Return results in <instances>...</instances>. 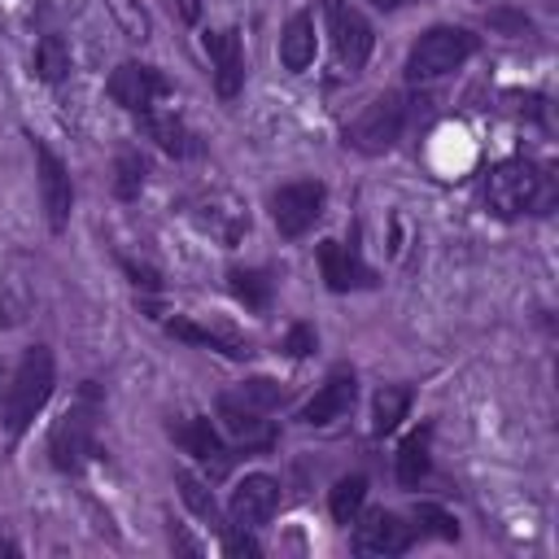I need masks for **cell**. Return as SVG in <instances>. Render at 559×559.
<instances>
[{
    "label": "cell",
    "mask_w": 559,
    "mask_h": 559,
    "mask_svg": "<svg viewBox=\"0 0 559 559\" xmlns=\"http://www.w3.org/2000/svg\"><path fill=\"white\" fill-rule=\"evenodd\" d=\"M52 384H57L52 349H48V345H31V349H22L17 371H13L9 389H4V428H9L13 441H17V437L35 424V415L48 406Z\"/></svg>",
    "instance_id": "cell-1"
},
{
    "label": "cell",
    "mask_w": 559,
    "mask_h": 559,
    "mask_svg": "<svg viewBox=\"0 0 559 559\" xmlns=\"http://www.w3.org/2000/svg\"><path fill=\"white\" fill-rule=\"evenodd\" d=\"M96 415H100V389L87 380L48 432V459H52L57 472L74 476V472L87 467V459L96 454Z\"/></svg>",
    "instance_id": "cell-2"
},
{
    "label": "cell",
    "mask_w": 559,
    "mask_h": 559,
    "mask_svg": "<svg viewBox=\"0 0 559 559\" xmlns=\"http://www.w3.org/2000/svg\"><path fill=\"white\" fill-rule=\"evenodd\" d=\"M485 205L498 218H515L524 210H542V205H550L546 175L533 162H524V157H507L485 179Z\"/></svg>",
    "instance_id": "cell-3"
},
{
    "label": "cell",
    "mask_w": 559,
    "mask_h": 559,
    "mask_svg": "<svg viewBox=\"0 0 559 559\" xmlns=\"http://www.w3.org/2000/svg\"><path fill=\"white\" fill-rule=\"evenodd\" d=\"M480 48V39L467 31V26H428L411 57H406V79L411 83H428V79H441L450 70H459L472 52Z\"/></svg>",
    "instance_id": "cell-4"
},
{
    "label": "cell",
    "mask_w": 559,
    "mask_h": 559,
    "mask_svg": "<svg viewBox=\"0 0 559 559\" xmlns=\"http://www.w3.org/2000/svg\"><path fill=\"white\" fill-rule=\"evenodd\" d=\"M402 127H406V96L384 92L345 127V144H354L358 153H389L402 140Z\"/></svg>",
    "instance_id": "cell-5"
},
{
    "label": "cell",
    "mask_w": 559,
    "mask_h": 559,
    "mask_svg": "<svg viewBox=\"0 0 559 559\" xmlns=\"http://www.w3.org/2000/svg\"><path fill=\"white\" fill-rule=\"evenodd\" d=\"M323 201H328V188L319 179H297V183H284L280 192H271V218H275L280 236H288V240L306 236L323 218Z\"/></svg>",
    "instance_id": "cell-6"
},
{
    "label": "cell",
    "mask_w": 559,
    "mask_h": 559,
    "mask_svg": "<svg viewBox=\"0 0 559 559\" xmlns=\"http://www.w3.org/2000/svg\"><path fill=\"white\" fill-rule=\"evenodd\" d=\"M323 13H328V31H332V48H336V61L341 70H362L367 57H371V22L349 4V0H323Z\"/></svg>",
    "instance_id": "cell-7"
},
{
    "label": "cell",
    "mask_w": 559,
    "mask_h": 559,
    "mask_svg": "<svg viewBox=\"0 0 559 559\" xmlns=\"http://www.w3.org/2000/svg\"><path fill=\"white\" fill-rule=\"evenodd\" d=\"M109 96L131 109V114H148L157 109L162 96H170V79L157 70V66H144V61H122L114 74H109Z\"/></svg>",
    "instance_id": "cell-8"
},
{
    "label": "cell",
    "mask_w": 559,
    "mask_h": 559,
    "mask_svg": "<svg viewBox=\"0 0 559 559\" xmlns=\"http://www.w3.org/2000/svg\"><path fill=\"white\" fill-rule=\"evenodd\" d=\"M35 166H39V201H44L48 227H52V231H66V223H70V205H74L70 170L61 166V157H57L44 140H35Z\"/></svg>",
    "instance_id": "cell-9"
},
{
    "label": "cell",
    "mask_w": 559,
    "mask_h": 559,
    "mask_svg": "<svg viewBox=\"0 0 559 559\" xmlns=\"http://www.w3.org/2000/svg\"><path fill=\"white\" fill-rule=\"evenodd\" d=\"M218 424H223V432H227L236 445H245V450H271V445H275V424L262 419V411L249 406L240 393H223V397H218Z\"/></svg>",
    "instance_id": "cell-10"
},
{
    "label": "cell",
    "mask_w": 559,
    "mask_h": 559,
    "mask_svg": "<svg viewBox=\"0 0 559 559\" xmlns=\"http://www.w3.org/2000/svg\"><path fill=\"white\" fill-rule=\"evenodd\" d=\"M170 437H175L197 463H205L210 476H227L231 463H236V454L227 450V441L218 437V428L210 424V415H192V419H183V424H170Z\"/></svg>",
    "instance_id": "cell-11"
},
{
    "label": "cell",
    "mask_w": 559,
    "mask_h": 559,
    "mask_svg": "<svg viewBox=\"0 0 559 559\" xmlns=\"http://www.w3.org/2000/svg\"><path fill=\"white\" fill-rule=\"evenodd\" d=\"M192 218L201 231H210L223 245H240V236L249 231V210L231 197V192H205L192 201Z\"/></svg>",
    "instance_id": "cell-12"
},
{
    "label": "cell",
    "mask_w": 559,
    "mask_h": 559,
    "mask_svg": "<svg viewBox=\"0 0 559 559\" xmlns=\"http://www.w3.org/2000/svg\"><path fill=\"white\" fill-rule=\"evenodd\" d=\"M354 397H358V376H354L349 367H332L328 380L314 389V397L297 411V419L310 424V428H323V424L341 419V415L354 406Z\"/></svg>",
    "instance_id": "cell-13"
},
{
    "label": "cell",
    "mask_w": 559,
    "mask_h": 559,
    "mask_svg": "<svg viewBox=\"0 0 559 559\" xmlns=\"http://www.w3.org/2000/svg\"><path fill=\"white\" fill-rule=\"evenodd\" d=\"M201 44H205V57H210V66H214V87H218V96H223V100H236V92H240V83H245V44H240V31H236V26L210 31V35H201Z\"/></svg>",
    "instance_id": "cell-14"
},
{
    "label": "cell",
    "mask_w": 559,
    "mask_h": 559,
    "mask_svg": "<svg viewBox=\"0 0 559 559\" xmlns=\"http://www.w3.org/2000/svg\"><path fill=\"white\" fill-rule=\"evenodd\" d=\"M319 271L323 284L332 293H349V288H376L380 275L358 258V249L341 245V240H319Z\"/></svg>",
    "instance_id": "cell-15"
},
{
    "label": "cell",
    "mask_w": 559,
    "mask_h": 559,
    "mask_svg": "<svg viewBox=\"0 0 559 559\" xmlns=\"http://www.w3.org/2000/svg\"><path fill=\"white\" fill-rule=\"evenodd\" d=\"M415 542V528L402 524L393 511H371L354 524V550L358 555H406Z\"/></svg>",
    "instance_id": "cell-16"
},
{
    "label": "cell",
    "mask_w": 559,
    "mask_h": 559,
    "mask_svg": "<svg viewBox=\"0 0 559 559\" xmlns=\"http://www.w3.org/2000/svg\"><path fill=\"white\" fill-rule=\"evenodd\" d=\"M275 507H280V485H275L266 472H253V476H245V480L231 489L227 515H231V524H240V528H258V524H266V520L275 515Z\"/></svg>",
    "instance_id": "cell-17"
},
{
    "label": "cell",
    "mask_w": 559,
    "mask_h": 559,
    "mask_svg": "<svg viewBox=\"0 0 559 559\" xmlns=\"http://www.w3.org/2000/svg\"><path fill=\"white\" fill-rule=\"evenodd\" d=\"M140 127H144L148 140H157V148L170 153V157H192V153H201L197 135H192V131L183 127V118H175L170 109H148V114H140Z\"/></svg>",
    "instance_id": "cell-18"
},
{
    "label": "cell",
    "mask_w": 559,
    "mask_h": 559,
    "mask_svg": "<svg viewBox=\"0 0 559 559\" xmlns=\"http://www.w3.org/2000/svg\"><path fill=\"white\" fill-rule=\"evenodd\" d=\"M166 332H170L175 341H188V345H201V349H214V354H227V358H249V354H253L249 341H240V336H231V332H218V328H201V323H192V319H170Z\"/></svg>",
    "instance_id": "cell-19"
},
{
    "label": "cell",
    "mask_w": 559,
    "mask_h": 559,
    "mask_svg": "<svg viewBox=\"0 0 559 559\" xmlns=\"http://www.w3.org/2000/svg\"><path fill=\"white\" fill-rule=\"evenodd\" d=\"M280 61H284V70H293V74H301V70L314 61V17H310L306 9L288 17V26H284V35H280Z\"/></svg>",
    "instance_id": "cell-20"
},
{
    "label": "cell",
    "mask_w": 559,
    "mask_h": 559,
    "mask_svg": "<svg viewBox=\"0 0 559 559\" xmlns=\"http://www.w3.org/2000/svg\"><path fill=\"white\" fill-rule=\"evenodd\" d=\"M227 284H231L236 301H245L249 310H266L271 306V293H275L271 271H262V266H231L227 271Z\"/></svg>",
    "instance_id": "cell-21"
},
{
    "label": "cell",
    "mask_w": 559,
    "mask_h": 559,
    "mask_svg": "<svg viewBox=\"0 0 559 559\" xmlns=\"http://www.w3.org/2000/svg\"><path fill=\"white\" fill-rule=\"evenodd\" d=\"M428 437H432L428 424H424L419 432L402 437V445H397V485H402V489H415V485L428 476Z\"/></svg>",
    "instance_id": "cell-22"
},
{
    "label": "cell",
    "mask_w": 559,
    "mask_h": 559,
    "mask_svg": "<svg viewBox=\"0 0 559 559\" xmlns=\"http://www.w3.org/2000/svg\"><path fill=\"white\" fill-rule=\"evenodd\" d=\"M406 406H411V389H402V384H384L380 393H376V411H371V432L376 437H384V432H393L402 419H406Z\"/></svg>",
    "instance_id": "cell-23"
},
{
    "label": "cell",
    "mask_w": 559,
    "mask_h": 559,
    "mask_svg": "<svg viewBox=\"0 0 559 559\" xmlns=\"http://www.w3.org/2000/svg\"><path fill=\"white\" fill-rule=\"evenodd\" d=\"M362 502H367V476H341V480L332 485L328 507H332V520H336V524H354L358 511H362Z\"/></svg>",
    "instance_id": "cell-24"
},
{
    "label": "cell",
    "mask_w": 559,
    "mask_h": 559,
    "mask_svg": "<svg viewBox=\"0 0 559 559\" xmlns=\"http://www.w3.org/2000/svg\"><path fill=\"white\" fill-rule=\"evenodd\" d=\"M35 74L44 83H61L70 74V44L61 35H44L35 44Z\"/></svg>",
    "instance_id": "cell-25"
},
{
    "label": "cell",
    "mask_w": 559,
    "mask_h": 559,
    "mask_svg": "<svg viewBox=\"0 0 559 559\" xmlns=\"http://www.w3.org/2000/svg\"><path fill=\"white\" fill-rule=\"evenodd\" d=\"M144 179H148V162L135 148H122L118 162H114V197L118 201H135L140 188H144Z\"/></svg>",
    "instance_id": "cell-26"
},
{
    "label": "cell",
    "mask_w": 559,
    "mask_h": 559,
    "mask_svg": "<svg viewBox=\"0 0 559 559\" xmlns=\"http://www.w3.org/2000/svg\"><path fill=\"white\" fill-rule=\"evenodd\" d=\"M175 485H179V498L188 502V511H192L197 520L218 524V502H214V493H210V485H205L201 476H192V472H175ZM218 528H223V524H218Z\"/></svg>",
    "instance_id": "cell-27"
},
{
    "label": "cell",
    "mask_w": 559,
    "mask_h": 559,
    "mask_svg": "<svg viewBox=\"0 0 559 559\" xmlns=\"http://www.w3.org/2000/svg\"><path fill=\"white\" fill-rule=\"evenodd\" d=\"M240 397L249 402V406H258V411H275V406H284L288 402V389L284 384H275V380H245L240 384Z\"/></svg>",
    "instance_id": "cell-28"
},
{
    "label": "cell",
    "mask_w": 559,
    "mask_h": 559,
    "mask_svg": "<svg viewBox=\"0 0 559 559\" xmlns=\"http://www.w3.org/2000/svg\"><path fill=\"white\" fill-rule=\"evenodd\" d=\"M415 524L428 528V533H437V537H445V542L459 537V520L445 507H437V502H415Z\"/></svg>",
    "instance_id": "cell-29"
},
{
    "label": "cell",
    "mask_w": 559,
    "mask_h": 559,
    "mask_svg": "<svg viewBox=\"0 0 559 559\" xmlns=\"http://www.w3.org/2000/svg\"><path fill=\"white\" fill-rule=\"evenodd\" d=\"M314 345H319V336H314L310 323H293L288 336H284V354L288 358H306V354H314Z\"/></svg>",
    "instance_id": "cell-30"
},
{
    "label": "cell",
    "mask_w": 559,
    "mask_h": 559,
    "mask_svg": "<svg viewBox=\"0 0 559 559\" xmlns=\"http://www.w3.org/2000/svg\"><path fill=\"white\" fill-rule=\"evenodd\" d=\"M223 550H227V555H262L258 537H253L249 528H240V524H236V528L223 524Z\"/></svg>",
    "instance_id": "cell-31"
},
{
    "label": "cell",
    "mask_w": 559,
    "mask_h": 559,
    "mask_svg": "<svg viewBox=\"0 0 559 559\" xmlns=\"http://www.w3.org/2000/svg\"><path fill=\"white\" fill-rule=\"evenodd\" d=\"M489 26L502 31V35H528V31H533L528 17H524V13H511V9H493V13H489Z\"/></svg>",
    "instance_id": "cell-32"
},
{
    "label": "cell",
    "mask_w": 559,
    "mask_h": 559,
    "mask_svg": "<svg viewBox=\"0 0 559 559\" xmlns=\"http://www.w3.org/2000/svg\"><path fill=\"white\" fill-rule=\"evenodd\" d=\"M127 266V275H131V284L135 288H148V293H157L162 288V280H157V271L153 266H140V262H122Z\"/></svg>",
    "instance_id": "cell-33"
},
{
    "label": "cell",
    "mask_w": 559,
    "mask_h": 559,
    "mask_svg": "<svg viewBox=\"0 0 559 559\" xmlns=\"http://www.w3.org/2000/svg\"><path fill=\"white\" fill-rule=\"evenodd\" d=\"M376 9H402V4H411V0H371Z\"/></svg>",
    "instance_id": "cell-34"
}]
</instances>
